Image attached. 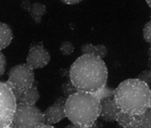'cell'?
<instances>
[{
	"mask_svg": "<svg viewBox=\"0 0 151 128\" xmlns=\"http://www.w3.org/2000/svg\"><path fill=\"white\" fill-rule=\"evenodd\" d=\"M109 71L103 59L81 55L69 70V79L78 92L99 93L106 88Z\"/></svg>",
	"mask_w": 151,
	"mask_h": 128,
	"instance_id": "6da1fadb",
	"label": "cell"
},
{
	"mask_svg": "<svg viewBox=\"0 0 151 128\" xmlns=\"http://www.w3.org/2000/svg\"><path fill=\"white\" fill-rule=\"evenodd\" d=\"M113 99L121 112L140 116L150 108L151 88L138 78L125 79L114 90Z\"/></svg>",
	"mask_w": 151,
	"mask_h": 128,
	"instance_id": "7a4b0ae2",
	"label": "cell"
},
{
	"mask_svg": "<svg viewBox=\"0 0 151 128\" xmlns=\"http://www.w3.org/2000/svg\"><path fill=\"white\" fill-rule=\"evenodd\" d=\"M101 100V93H76L66 101V117L81 128H93L100 116Z\"/></svg>",
	"mask_w": 151,
	"mask_h": 128,
	"instance_id": "3957f363",
	"label": "cell"
},
{
	"mask_svg": "<svg viewBox=\"0 0 151 128\" xmlns=\"http://www.w3.org/2000/svg\"><path fill=\"white\" fill-rule=\"evenodd\" d=\"M44 124V112L36 105L17 103L10 125L12 128H39Z\"/></svg>",
	"mask_w": 151,
	"mask_h": 128,
	"instance_id": "277c9868",
	"label": "cell"
},
{
	"mask_svg": "<svg viewBox=\"0 0 151 128\" xmlns=\"http://www.w3.org/2000/svg\"><path fill=\"white\" fill-rule=\"evenodd\" d=\"M16 100L6 83L0 82V128L9 127L16 109Z\"/></svg>",
	"mask_w": 151,
	"mask_h": 128,
	"instance_id": "5b68a950",
	"label": "cell"
},
{
	"mask_svg": "<svg viewBox=\"0 0 151 128\" xmlns=\"http://www.w3.org/2000/svg\"><path fill=\"white\" fill-rule=\"evenodd\" d=\"M7 82L17 86L21 90L25 91L31 87L36 82L34 70L27 63L16 65L10 70Z\"/></svg>",
	"mask_w": 151,
	"mask_h": 128,
	"instance_id": "8992f818",
	"label": "cell"
},
{
	"mask_svg": "<svg viewBox=\"0 0 151 128\" xmlns=\"http://www.w3.org/2000/svg\"><path fill=\"white\" fill-rule=\"evenodd\" d=\"M50 60V54L41 43H33L30 45L28 56L27 64L33 69H41L45 67Z\"/></svg>",
	"mask_w": 151,
	"mask_h": 128,
	"instance_id": "52a82bcc",
	"label": "cell"
},
{
	"mask_svg": "<svg viewBox=\"0 0 151 128\" xmlns=\"http://www.w3.org/2000/svg\"><path fill=\"white\" fill-rule=\"evenodd\" d=\"M67 99L64 96H60L55 100V101L50 105L44 112L45 124H52L60 122L66 117L65 104Z\"/></svg>",
	"mask_w": 151,
	"mask_h": 128,
	"instance_id": "ba28073f",
	"label": "cell"
},
{
	"mask_svg": "<svg viewBox=\"0 0 151 128\" xmlns=\"http://www.w3.org/2000/svg\"><path fill=\"white\" fill-rule=\"evenodd\" d=\"M120 110L118 109L113 96L103 98L101 101V109H100V118L107 122L116 121L117 116Z\"/></svg>",
	"mask_w": 151,
	"mask_h": 128,
	"instance_id": "9c48e42d",
	"label": "cell"
},
{
	"mask_svg": "<svg viewBox=\"0 0 151 128\" xmlns=\"http://www.w3.org/2000/svg\"><path fill=\"white\" fill-rule=\"evenodd\" d=\"M22 6L23 9H26L29 13L36 23H40L43 16L46 13V6L40 3L30 4L29 2H23Z\"/></svg>",
	"mask_w": 151,
	"mask_h": 128,
	"instance_id": "30bf717a",
	"label": "cell"
},
{
	"mask_svg": "<svg viewBox=\"0 0 151 128\" xmlns=\"http://www.w3.org/2000/svg\"><path fill=\"white\" fill-rule=\"evenodd\" d=\"M82 55H93L101 59H104L108 53V49L104 45H93V44L86 43L81 47Z\"/></svg>",
	"mask_w": 151,
	"mask_h": 128,
	"instance_id": "8fae6325",
	"label": "cell"
},
{
	"mask_svg": "<svg viewBox=\"0 0 151 128\" xmlns=\"http://www.w3.org/2000/svg\"><path fill=\"white\" fill-rule=\"evenodd\" d=\"M39 98H40V94H39V92L37 90V82H35L31 87L23 91L18 103L35 105L37 102V101L39 100Z\"/></svg>",
	"mask_w": 151,
	"mask_h": 128,
	"instance_id": "7c38bea8",
	"label": "cell"
},
{
	"mask_svg": "<svg viewBox=\"0 0 151 128\" xmlns=\"http://www.w3.org/2000/svg\"><path fill=\"white\" fill-rule=\"evenodd\" d=\"M13 37L11 28L4 22H0V50L5 49L11 44Z\"/></svg>",
	"mask_w": 151,
	"mask_h": 128,
	"instance_id": "4fadbf2b",
	"label": "cell"
},
{
	"mask_svg": "<svg viewBox=\"0 0 151 128\" xmlns=\"http://www.w3.org/2000/svg\"><path fill=\"white\" fill-rule=\"evenodd\" d=\"M137 118H138V116H133L132 115H129L127 113H124V112L120 111L116 122H117V124L122 128H128L137 121Z\"/></svg>",
	"mask_w": 151,
	"mask_h": 128,
	"instance_id": "5bb4252c",
	"label": "cell"
},
{
	"mask_svg": "<svg viewBox=\"0 0 151 128\" xmlns=\"http://www.w3.org/2000/svg\"><path fill=\"white\" fill-rule=\"evenodd\" d=\"M62 93H63V96L68 99L69 98L71 95H73L74 93H78V89L76 88V86L72 84V82L70 81V79H68L67 82H65L63 85H62Z\"/></svg>",
	"mask_w": 151,
	"mask_h": 128,
	"instance_id": "9a60e30c",
	"label": "cell"
},
{
	"mask_svg": "<svg viewBox=\"0 0 151 128\" xmlns=\"http://www.w3.org/2000/svg\"><path fill=\"white\" fill-rule=\"evenodd\" d=\"M74 50H75V46L72 44V42H70V41H64L61 43V45L60 46V52L65 56L71 55L74 52Z\"/></svg>",
	"mask_w": 151,
	"mask_h": 128,
	"instance_id": "2e32d148",
	"label": "cell"
},
{
	"mask_svg": "<svg viewBox=\"0 0 151 128\" xmlns=\"http://www.w3.org/2000/svg\"><path fill=\"white\" fill-rule=\"evenodd\" d=\"M139 121L145 128H151V109L150 108L142 116H139Z\"/></svg>",
	"mask_w": 151,
	"mask_h": 128,
	"instance_id": "e0dca14e",
	"label": "cell"
},
{
	"mask_svg": "<svg viewBox=\"0 0 151 128\" xmlns=\"http://www.w3.org/2000/svg\"><path fill=\"white\" fill-rule=\"evenodd\" d=\"M137 78L147 84L148 86H151V69L140 72L137 77Z\"/></svg>",
	"mask_w": 151,
	"mask_h": 128,
	"instance_id": "ac0fdd59",
	"label": "cell"
},
{
	"mask_svg": "<svg viewBox=\"0 0 151 128\" xmlns=\"http://www.w3.org/2000/svg\"><path fill=\"white\" fill-rule=\"evenodd\" d=\"M143 37L145 41L151 45V20L147 22L143 28Z\"/></svg>",
	"mask_w": 151,
	"mask_h": 128,
	"instance_id": "d6986e66",
	"label": "cell"
},
{
	"mask_svg": "<svg viewBox=\"0 0 151 128\" xmlns=\"http://www.w3.org/2000/svg\"><path fill=\"white\" fill-rule=\"evenodd\" d=\"M6 60L4 55V53L0 51V77H1L6 70Z\"/></svg>",
	"mask_w": 151,
	"mask_h": 128,
	"instance_id": "ffe728a7",
	"label": "cell"
},
{
	"mask_svg": "<svg viewBox=\"0 0 151 128\" xmlns=\"http://www.w3.org/2000/svg\"><path fill=\"white\" fill-rule=\"evenodd\" d=\"M128 128H145V127L140 124V122L139 121V116H138L137 121H136L132 125H131V126H130V127H128Z\"/></svg>",
	"mask_w": 151,
	"mask_h": 128,
	"instance_id": "44dd1931",
	"label": "cell"
},
{
	"mask_svg": "<svg viewBox=\"0 0 151 128\" xmlns=\"http://www.w3.org/2000/svg\"><path fill=\"white\" fill-rule=\"evenodd\" d=\"M81 1H79V0H78V1H74V0H72V1H62L63 4H66V5H70V6H73V5H78L79 4Z\"/></svg>",
	"mask_w": 151,
	"mask_h": 128,
	"instance_id": "7402d4cb",
	"label": "cell"
},
{
	"mask_svg": "<svg viewBox=\"0 0 151 128\" xmlns=\"http://www.w3.org/2000/svg\"><path fill=\"white\" fill-rule=\"evenodd\" d=\"M147 55H148V65L149 66H151V45H150V47H149V49H148V51H147Z\"/></svg>",
	"mask_w": 151,
	"mask_h": 128,
	"instance_id": "603a6c76",
	"label": "cell"
},
{
	"mask_svg": "<svg viewBox=\"0 0 151 128\" xmlns=\"http://www.w3.org/2000/svg\"><path fill=\"white\" fill-rule=\"evenodd\" d=\"M65 128H81V127H79V126H77V125H75V124H69V125L66 126Z\"/></svg>",
	"mask_w": 151,
	"mask_h": 128,
	"instance_id": "cb8c5ba5",
	"label": "cell"
},
{
	"mask_svg": "<svg viewBox=\"0 0 151 128\" xmlns=\"http://www.w3.org/2000/svg\"><path fill=\"white\" fill-rule=\"evenodd\" d=\"M39 128H55V127H53V126H52L50 124H44V125L40 126Z\"/></svg>",
	"mask_w": 151,
	"mask_h": 128,
	"instance_id": "d4e9b609",
	"label": "cell"
},
{
	"mask_svg": "<svg viewBox=\"0 0 151 128\" xmlns=\"http://www.w3.org/2000/svg\"><path fill=\"white\" fill-rule=\"evenodd\" d=\"M147 4L148 5V6H149L150 9H151V1H147Z\"/></svg>",
	"mask_w": 151,
	"mask_h": 128,
	"instance_id": "484cf974",
	"label": "cell"
},
{
	"mask_svg": "<svg viewBox=\"0 0 151 128\" xmlns=\"http://www.w3.org/2000/svg\"><path fill=\"white\" fill-rule=\"evenodd\" d=\"M6 128H12V127H11V126H9V127H6Z\"/></svg>",
	"mask_w": 151,
	"mask_h": 128,
	"instance_id": "4316f807",
	"label": "cell"
},
{
	"mask_svg": "<svg viewBox=\"0 0 151 128\" xmlns=\"http://www.w3.org/2000/svg\"><path fill=\"white\" fill-rule=\"evenodd\" d=\"M150 109H151V103H150Z\"/></svg>",
	"mask_w": 151,
	"mask_h": 128,
	"instance_id": "83f0119b",
	"label": "cell"
}]
</instances>
